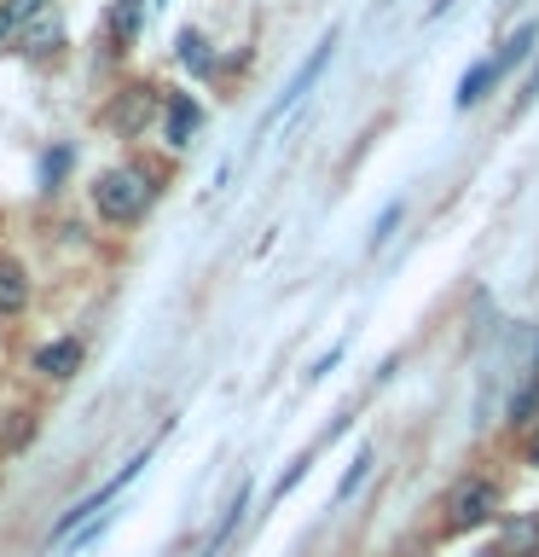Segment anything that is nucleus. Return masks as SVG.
Returning <instances> with one entry per match:
<instances>
[{
    "mask_svg": "<svg viewBox=\"0 0 539 557\" xmlns=\"http://www.w3.org/2000/svg\"><path fill=\"white\" fill-rule=\"evenodd\" d=\"M151 203H156V181H151V169H139V163L104 169L99 181H93V209H99V215L111 221V226L139 221Z\"/></svg>",
    "mask_w": 539,
    "mask_h": 557,
    "instance_id": "nucleus-1",
    "label": "nucleus"
},
{
    "mask_svg": "<svg viewBox=\"0 0 539 557\" xmlns=\"http://www.w3.org/2000/svg\"><path fill=\"white\" fill-rule=\"evenodd\" d=\"M499 511V482L493 476H464L459 487H452V499H447V529H481L487 517Z\"/></svg>",
    "mask_w": 539,
    "mask_h": 557,
    "instance_id": "nucleus-2",
    "label": "nucleus"
},
{
    "mask_svg": "<svg viewBox=\"0 0 539 557\" xmlns=\"http://www.w3.org/2000/svg\"><path fill=\"white\" fill-rule=\"evenodd\" d=\"M139 470H146V459L122 465V470H116L111 482H99V487H93V494H87V499H76V505H70V511L59 517V529H52V540H70V534H76V522H93V517L104 511V505H111V499L122 494V487H128V482L139 476Z\"/></svg>",
    "mask_w": 539,
    "mask_h": 557,
    "instance_id": "nucleus-3",
    "label": "nucleus"
},
{
    "mask_svg": "<svg viewBox=\"0 0 539 557\" xmlns=\"http://www.w3.org/2000/svg\"><path fill=\"white\" fill-rule=\"evenodd\" d=\"M330 52H337V29H325V41H319V47H313V59H308L302 70H296V76H290V87H285V94H278V99H273V111H267V122H278V116H285V111H290V104H296V99H308V87H313V82H319V76H325V64H330Z\"/></svg>",
    "mask_w": 539,
    "mask_h": 557,
    "instance_id": "nucleus-4",
    "label": "nucleus"
},
{
    "mask_svg": "<svg viewBox=\"0 0 539 557\" xmlns=\"http://www.w3.org/2000/svg\"><path fill=\"white\" fill-rule=\"evenodd\" d=\"M198 122H203L198 99H191V94H168V104H163V139H168L174 151L198 139Z\"/></svg>",
    "mask_w": 539,
    "mask_h": 557,
    "instance_id": "nucleus-5",
    "label": "nucleus"
},
{
    "mask_svg": "<svg viewBox=\"0 0 539 557\" xmlns=\"http://www.w3.org/2000/svg\"><path fill=\"white\" fill-rule=\"evenodd\" d=\"M76 366H82V343L76 337H59V343L35 348V372H47V377H70Z\"/></svg>",
    "mask_w": 539,
    "mask_h": 557,
    "instance_id": "nucleus-6",
    "label": "nucleus"
},
{
    "mask_svg": "<svg viewBox=\"0 0 539 557\" xmlns=\"http://www.w3.org/2000/svg\"><path fill=\"white\" fill-rule=\"evenodd\" d=\"M499 557H539V517H511L499 529Z\"/></svg>",
    "mask_w": 539,
    "mask_h": 557,
    "instance_id": "nucleus-7",
    "label": "nucleus"
},
{
    "mask_svg": "<svg viewBox=\"0 0 539 557\" xmlns=\"http://www.w3.org/2000/svg\"><path fill=\"white\" fill-rule=\"evenodd\" d=\"M504 76L499 70V59H481V64H469L464 70V82H459V111H476V104L487 99V87H493Z\"/></svg>",
    "mask_w": 539,
    "mask_h": 557,
    "instance_id": "nucleus-8",
    "label": "nucleus"
},
{
    "mask_svg": "<svg viewBox=\"0 0 539 557\" xmlns=\"http://www.w3.org/2000/svg\"><path fill=\"white\" fill-rule=\"evenodd\" d=\"M174 47H180V64L191 70V76H215V52H209V41L198 29H180V41H174Z\"/></svg>",
    "mask_w": 539,
    "mask_h": 557,
    "instance_id": "nucleus-9",
    "label": "nucleus"
},
{
    "mask_svg": "<svg viewBox=\"0 0 539 557\" xmlns=\"http://www.w3.org/2000/svg\"><path fill=\"white\" fill-rule=\"evenodd\" d=\"M17 41H24V52H52L59 47V17L52 12H35L24 29H17Z\"/></svg>",
    "mask_w": 539,
    "mask_h": 557,
    "instance_id": "nucleus-10",
    "label": "nucleus"
},
{
    "mask_svg": "<svg viewBox=\"0 0 539 557\" xmlns=\"http://www.w3.org/2000/svg\"><path fill=\"white\" fill-rule=\"evenodd\" d=\"M29 302V278H24V268L17 261H0V313H17Z\"/></svg>",
    "mask_w": 539,
    "mask_h": 557,
    "instance_id": "nucleus-11",
    "label": "nucleus"
},
{
    "mask_svg": "<svg viewBox=\"0 0 539 557\" xmlns=\"http://www.w3.org/2000/svg\"><path fill=\"white\" fill-rule=\"evenodd\" d=\"M146 7H151V0H122V7L111 12V41H116V47H128L134 35H139V17H146Z\"/></svg>",
    "mask_w": 539,
    "mask_h": 557,
    "instance_id": "nucleus-12",
    "label": "nucleus"
},
{
    "mask_svg": "<svg viewBox=\"0 0 539 557\" xmlns=\"http://www.w3.org/2000/svg\"><path fill=\"white\" fill-rule=\"evenodd\" d=\"M243 511H250V487H238L233 505H226V517L215 522V534H209V557H215V546H221V540H226V534H233L238 522H243Z\"/></svg>",
    "mask_w": 539,
    "mask_h": 557,
    "instance_id": "nucleus-13",
    "label": "nucleus"
},
{
    "mask_svg": "<svg viewBox=\"0 0 539 557\" xmlns=\"http://www.w3.org/2000/svg\"><path fill=\"white\" fill-rule=\"evenodd\" d=\"M365 476H372V453H365V447H360V453H354V465H348V470H342V482H337V494H330V505H342V499H354V487H360Z\"/></svg>",
    "mask_w": 539,
    "mask_h": 557,
    "instance_id": "nucleus-14",
    "label": "nucleus"
},
{
    "mask_svg": "<svg viewBox=\"0 0 539 557\" xmlns=\"http://www.w3.org/2000/svg\"><path fill=\"white\" fill-rule=\"evenodd\" d=\"M534 41H539V24H522L511 41H504V52H499V70H511V64H522L534 52Z\"/></svg>",
    "mask_w": 539,
    "mask_h": 557,
    "instance_id": "nucleus-15",
    "label": "nucleus"
},
{
    "mask_svg": "<svg viewBox=\"0 0 539 557\" xmlns=\"http://www.w3.org/2000/svg\"><path fill=\"white\" fill-rule=\"evenodd\" d=\"M70 163H76V146H52V151H47V163H41V181H47V191H52V186H59L64 174H70Z\"/></svg>",
    "mask_w": 539,
    "mask_h": 557,
    "instance_id": "nucleus-16",
    "label": "nucleus"
},
{
    "mask_svg": "<svg viewBox=\"0 0 539 557\" xmlns=\"http://www.w3.org/2000/svg\"><path fill=\"white\" fill-rule=\"evenodd\" d=\"M539 383H528V395H516V407H511V424H539Z\"/></svg>",
    "mask_w": 539,
    "mask_h": 557,
    "instance_id": "nucleus-17",
    "label": "nucleus"
},
{
    "mask_svg": "<svg viewBox=\"0 0 539 557\" xmlns=\"http://www.w3.org/2000/svg\"><path fill=\"white\" fill-rule=\"evenodd\" d=\"M394 226H400V203H389V209L377 215V226H372V250H377V244H389V233H394Z\"/></svg>",
    "mask_w": 539,
    "mask_h": 557,
    "instance_id": "nucleus-18",
    "label": "nucleus"
},
{
    "mask_svg": "<svg viewBox=\"0 0 539 557\" xmlns=\"http://www.w3.org/2000/svg\"><path fill=\"white\" fill-rule=\"evenodd\" d=\"M116 122H122V128H139V122H146V87H134L128 111H116Z\"/></svg>",
    "mask_w": 539,
    "mask_h": 557,
    "instance_id": "nucleus-19",
    "label": "nucleus"
},
{
    "mask_svg": "<svg viewBox=\"0 0 539 557\" xmlns=\"http://www.w3.org/2000/svg\"><path fill=\"white\" fill-rule=\"evenodd\" d=\"M337 360H342V348H325V355H319V360H313V372H308V377H313V383H319V377H325V372H330V366H337Z\"/></svg>",
    "mask_w": 539,
    "mask_h": 557,
    "instance_id": "nucleus-20",
    "label": "nucleus"
},
{
    "mask_svg": "<svg viewBox=\"0 0 539 557\" xmlns=\"http://www.w3.org/2000/svg\"><path fill=\"white\" fill-rule=\"evenodd\" d=\"M7 35H17V12H12V0H0V41Z\"/></svg>",
    "mask_w": 539,
    "mask_h": 557,
    "instance_id": "nucleus-21",
    "label": "nucleus"
},
{
    "mask_svg": "<svg viewBox=\"0 0 539 557\" xmlns=\"http://www.w3.org/2000/svg\"><path fill=\"white\" fill-rule=\"evenodd\" d=\"M534 94H539V64H534V76H528V94H522V104H528Z\"/></svg>",
    "mask_w": 539,
    "mask_h": 557,
    "instance_id": "nucleus-22",
    "label": "nucleus"
},
{
    "mask_svg": "<svg viewBox=\"0 0 539 557\" xmlns=\"http://www.w3.org/2000/svg\"><path fill=\"white\" fill-rule=\"evenodd\" d=\"M528 465H539V430H534V442H528Z\"/></svg>",
    "mask_w": 539,
    "mask_h": 557,
    "instance_id": "nucleus-23",
    "label": "nucleus"
}]
</instances>
